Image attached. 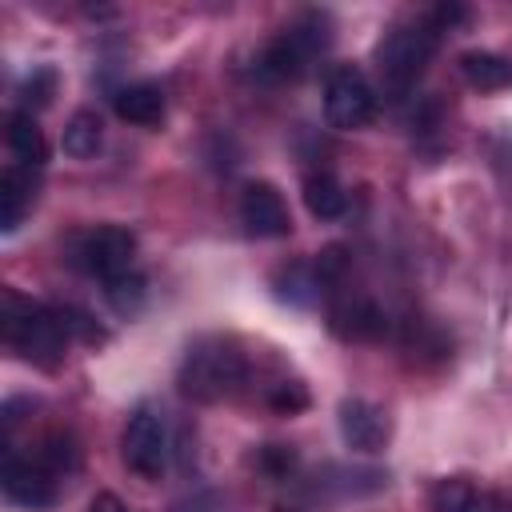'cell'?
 <instances>
[{
    "instance_id": "14",
    "label": "cell",
    "mask_w": 512,
    "mask_h": 512,
    "mask_svg": "<svg viewBox=\"0 0 512 512\" xmlns=\"http://www.w3.org/2000/svg\"><path fill=\"white\" fill-rule=\"evenodd\" d=\"M32 196H36L32 168L12 164V168L0 176V228H4V232H16V228H20L24 212L32 208Z\"/></svg>"
},
{
    "instance_id": "9",
    "label": "cell",
    "mask_w": 512,
    "mask_h": 512,
    "mask_svg": "<svg viewBox=\"0 0 512 512\" xmlns=\"http://www.w3.org/2000/svg\"><path fill=\"white\" fill-rule=\"evenodd\" d=\"M56 484L60 480L36 456H20V452L8 448V456H4V492H8V500L24 504V508H44V504L56 500Z\"/></svg>"
},
{
    "instance_id": "20",
    "label": "cell",
    "mask_w": 512,
    "mask_h": 512,
    "mask_svg": "<svg viewBox=\"0 0 512 512\" xmlns=\"http://www.w3.org/2000/svg\"><path fill=\"white\" fill-rule=\"evenodd\" d=\"M320 288H324V280H320L316 264H292V268H284L280 280H276V292H280L284 300H292V304H308V300H316Z\"/></svg>"
},
{
    "instance_id": "1",
    "label": "cell",
    "mask_w": 512,
    "mask_h": 512,
    "mask_svg": "<svg viewBox=\"0 0 512 512\" xmlns=\"http://www.w3.org/2000/svg\"><path fill=\"white\" fill-rule=\"evenodd\" d=\"M4 340L32 364L40 368H56L64 360L68 348V324L60 316V308H48L32 296L20 292H4Z\"/></svg>"
},
{
    "instance_id": "22",
    "label": "cell",
    "mask_w": 512,
    "mask_h": 512,
    "mask_svg": "<svg viewBox=\"0 0 512 512\" xmlns=\"http://www.w3.org/2000/svg\"><path fill=\"white\" fill-rule=\"evenodd\" d=\"M268 404L276 408V412H300V408H308V392H304V384L300 380H280V384H272L268 388Z\"/></svg>"
},
{
    "instance_id": "8",
    "label": "cell",
    "mask_w": 512,
    "mask_h": 512,
    "mask_svg": "<svg viewBox=\"0 0 512 512\" xmlns=\"http://www.w3.org/2000/svg\"><path fill=\"white\" fill-rule=\"evenodd\" d=\"M240 220H244L248 236H260V240H272V236H288L292 232L288 204L276 192V184H268V180H252L244 188V196H240Z\"/></svg>"
},
{
    "instance_id": "6",
    "label": "cell",
    "mask_w": 512,
    "mask_h": 512,
    "mask_svg": "<svg viewBox=\"0 0 512 512\" xmlns=\"http://www.w3.org/2000/svg\"><path fill=\"white\" fill-rule=\"evenodd\" d=\"M132 256H136V236L120 224H100L88 228L80 236H72V264L84 268L88 276L100 280H116L124 272H132Z\"/></svg>"
},
{
    "instance_id": "18",
    "label": "cell",
    "mask_w": 512,
    "mask_h": 512,
    "mask_svg": "<svg viewBox=\"0 0 512 512\" xmlns=\"http://www.w3.org/2000/svg\"><path fill=\"white\" fill-rule=\"evenodd\" d=\"M332 328L340 336H348V340H368V336L384 332V316L368 300H348V304L332 308Z\"/></svg>"
},
{
    "instance_id": "16",
    "label": "cell",
    "mask_w": 512,
    "mask_h": 512,
    "mask_svg": "<svg viewBox=\"0 0 512 512\" xmlns=\"http://www.w3.org/2000/svg\"><path fill=\"white\" fill-rule=\"evenodd\" d=\"M304 204L316 220H336L348 208V192L332 172H308L304 176Z\"/></svg>"
},
{
    "instance_id": "10",
    "label": "cell",
    "mask_w": 512,
    "mask_h": 512,
    "mask_svg": "<svg viewBox=\"0 0 512 512\" xmlns=\"http://www.w3.org/2000/svg\"><path fill=\"white\" fill-rule=\"evenodd\" d=\"M340 436L352 452H380L392 436V424H388L384 408H376L372 400L348 396V400H340Z\"/></svg>"
},
{
    "instance_id": "7",
    "label": "cell",
    "mask_w": 512,
    "mask_h": 512,
    "mask_svg": "<svg viewBox=\"0 0 512 512\" xmlns=\"http://www.w3.org/2000/svg\"><path fill=\"white\" fill-rule=\"evenodd\" d=\"M164 428H160V420L148 412V408H136L132 416H128V424H124V436H120V456H124V464L136 472V476H144V480H156L160 472H164Z\"/></svg>"
},
{
    "instance_id": "24",
    "label": "cell",
    "mask_w": 512,
    "mask_h": 512,
    "mask_svg": "<svg viewBox=\"0 0 512 512\" xmlns=\"http://www.w3.org/2000/svg\"><path fill=\"white\" fill-rule=\"evenodd\" d=\"M88 512H128V504L120 496H112V492H100V496H92Z\"/></svg>"
},
{
    "instance_id": "23",
    "label": "cell",
    "mask_w": 512,
    "mask_h": 512,
    "mask_svg": "<svg viewBox=\"0 0 512 512\" xmlns=\"http://www.w3.org/2000/svg\"><path fill=\"white\" fill-rule=\"evenodd\" d=\"M260 464H264L272 476H288V472H292V464H296V452H292V448H284V444H268V448L260 452Z\"/></svg>"
},
{
    "instance_id": "5",
    "label": "cell",
    "mask_w": 512,
    "mask_h": 512,
    "mask_svg": "<svg viewBox=\"0 0 512 512\" xmlns=\"http://www.w3.org/2000/svg\"><path fill=\"white\" fill-rule=\"evenodd\" d=\"M324 116L332 128L352 132L376 116V88L356 64H336L324 84Z\"/></svg>"
},
{
    "instance_id": "12",
    "label": "cell",
    "mask_w": 512,
    "mask_h": 512,
    "mask_svg": "<svg viewBox=\"0 0 512 512\" xmlns=\"http://www.w3.org/2000/svg\"><path fill=\"white\" fill-rule=\"evenodd\" d=\"M112 108L120 120L128 124H140V128H152L164 120V88L152 84V80H136V84H124L116 96H112Z\"/></svg>"
},
{
    "instance_id": "19",
    "label": "cell",
    "mask_w": 512,
    "mask_h": 512,
    "mask_svg": "<svg viewBox=\"0 0 512 512\" xmlns=\"http://www.w3.org/2000/svg\"><path fill=\"white\" fill-rule=\"evenodd\" d=\"M144 296H148V288H144V276H140L136 268L124 272V276H116V280H104V300H108V308L120 312V316L140 312Z\"/></svg>"
},
{
    "instance_id": "3",
    "label": "cell",
    "mask_w": 512,
    "mask_h": 512,
    "mask_svg": "<svg viewBox=\"0 0 512 512\" xmlns=\"http://www.w3.org/2000/svg\"><path fill=\"white\" fill-rule=\"evenodd\" d=\"M436 36H440V28L432 24V16L412 20V24H392V28L380 36V44H376V72H380V84H384L388 92H408V88L424 76L428 60H432V52H436Z\"/></svg>"
},
{
    "instance_id": "21",
    "label": "cell",
    "mask_w": 512,
    "mask_h": 512,
    "mask_svg": "<svg viewBox=\"0 0 512 512\" xmlns=\"http://www.w3.org/2000/svg\"><path fill=\"white\" fill-rule=\"evenodd\" d=\"M56 96V72L52 68H32L20 80V112H40Z\"/></svg>"
},
{
    "instance_id": "15",
    "label": "cell",
    "mask_w": 512,
    "mask_h": 512,
    "mask_svg": "<svg viewBox=\"0 0 512 512\" xmlns=\"http://www.w3.org/2000/svg\"><path fill=\"white\" fill-rule=\"evenodd\" d=\"M460 72H464V80H468L472 88H480V92H500V88L512 84V64H508L504 56H496V52H484V48L464 52V56H460Z\"/></svg>"
},
{
    "instance_id": "13",
    "label": "cell",
    "mask_w": 512,
    "mask_h": 512,
    "mask_svg": "<svg viewBox=\"0 0 512 512\" xmlns=\"http://www.w3.org/2000/svg\"><path fill=\"white\" fill-rule=\"evenodd\" d=\"M8 152L16 156L20 168H32V172L48 164V140H44V132H40L32 112H12V120H8Z\"/></svg>"
},
{
    "instance_id": "2",
    "label": "cell",
    "mask_w": 512,
    "mask_h": 512,
    "mask_svg": "<svg viewBox=\"0 0 512 512\" xmlns=\"http://www.w3.org/2000/svg\"><path fill=\"white\" fill-rule=\"evenodd\" d=\"M248 376V364L244 356L228 344V340H196L180 364V392L188 400H200V404H216L224 396H232Z\"/></svg>"
},
{
    "instance_id": "11",
    "label": "cell",
    "mask_w": 512,
    "mask_h": 512,
    "mask_svg": "<svg viewBox=\"0 0 512 512\" xmlns=\"http://www.w3.org/2000/svg\"><path fill=\"white\" fill-rule=\"evenodd\" d=\"M432 508L436 512H512V504L500 492L476 488L464 476H448L432 488Z\"/></svg>"
},
{
    "instance_id": "17",
    "label": "cell",
    "mask_w": 512,
    "mask_h": 512,
    "mask_svg": "<svg viewBox=\"0 0 512 512\" xmlns=\"http://www.w3.org/2000/svg\"><path fill=\"white\" fill-rule=\"evenodd\" d=\"M60 144H64V152H68L72 160H88V156H96L100 144H104V124H100V116H96L92 108L72 112L68 124H64Z\"/></svg>"
},
{
    "instance_id": "4",
    "label": "cell",
    "mask_w": 512,
    "mask_h": 512,
    "mask_svg": "<svg viewBox=\"0 0 512 512\" xmlns=\"http://www.w3.org/2000/svg\"><path fill=\"white\" fill-rule=\"evenodd\" d=\"M332 44V32H328V20L308 12L300 16L292 28H284L276 40L264 44L260 60H256V72L268 76V80H296L308 72V64Z\"/></svg>"
}]
</instances>
